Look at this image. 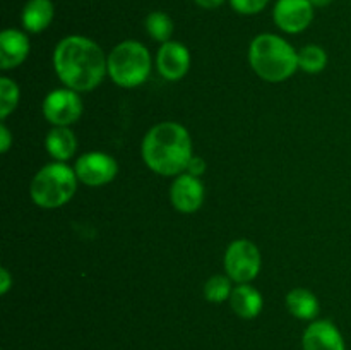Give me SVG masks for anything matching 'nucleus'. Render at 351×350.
Listing matches in <instances>:
<instances>
[{
  "instance_id": "nucleus-1",
  "label": "nucleus",
  "mask_w": 351,
  "mask_h": 350,
  "mask_svg": "<svg viewBox=\"0 0 351 350\" xmlns=\"http://www.w3.org/2000/svg\"><path fill=\"white\" fill-rule=\"evenodd\" d=\"M53 69L65 88L77 93L93 91L108 74V57L91 38L71 34L55 47Z\"/></svg>"
},
{
  "instance_id": "nucleus-2",
  "label": "nucleus",
  "mask_w": 351,
  "mask_h": 350,
  "mask_svg": "<svg viewBox=\"0 0 351 350\" xmlns=\"http://www.w3.org/2000/svg\"><path fill=\"white\" fill-rule=\"evenodd\" d=\"M141 154L151 172L163 177L184 174L192 160V137L182 124L160 122L151 127L143 139Z\"/></svg>"
},
{
  "instance_id": "nucleus-3",
  "label": "nucleus",
  "mask_w": 351,
  "mask_h": 350,
  "mask_svg": "<svg viewBox=\"0 0 351 350\" xmlns=\"http://www.w3.org/2000/svg\"><path fill=\"white\" fill-rule=\"evenodd\" d=\"M249 62L266 82H283L298 71V50L278 34L263 33L250 41Z\"/></svg>"
},
{
  "instance_id": "nucleus-4",
  "label": "nucleus",
  "mask_w": 351,
  "mask_h": 350,
  "mask_svg": "<svg viewBox=\"0 0 351 350\" xmlns=\"http://www.w3.org/2000/svg\"><path fill=\"white\" fill-rule=\"evenodd\" d=\"M77 184L74 168L62 161H51L34 174L29 196L34 205L43 209L62 208L74 198Z\"/></svg>"
},
{
  "instance_id": "nucleus-5",
  "label": "nucleus",
  "mask_w": 351,
  "mask_h": 350,
  "mask_svg": "<svg viewBox=\"0 0 351 350\" xmlns=\"http://www.w3.org/2000/svg\"><path fill=\"white\" fill-rule=\"evenodd\" d=\"M151 54L143 43L125 40L108 55V75L120 88H137L149 79Z\"/></svg>"
},
{
  "instance_id": "nucleus-6",
  "label": "nucleus",
  "mask_w": 351,
  "mask_h": 350,
  "mask_svg": "<svg viewBox=\"0 0 351 350\" xmlns=\"http://www.w3.org/2000/svg\"><path fill=\"white\" fill-rule=\"evenodd\" d=\"M263 266L261 250L252 240L237 239L226 247L225 271L235 283H250Z\"/></svg>"
},
{
  "instance_id": "nucleus-7",
  "label": "nucleus",
  "mask_w": 351,
  "mask_h": 350,
  "mask_svg": "<svg viewBox=\"0 0 351 350\" xmlns=\"http://www.w3.org/2000/svg\"><path fill=\"white\" fill-rule=\"evenodd\" d=\"M41 110L53 127H69L81 119L84 106L79 93L64 86L45 96Z\"/></svg>"
},
{
  "instance_id": "nucleus-8",
  "label": "nucleus",
  "mask_w": 351,
  "mask_h": 350,
  "mask_svg": "<svg viewBox=\"0 0 351 350\" xmlns=\"http://www.w3.org/2000/svg\"><path fill=\"white\" fill-rule=\"evenodd\" d=\"M74 170L81 184L88 187H101L117 177L119 163L110 154L101 153V151H89L77 158Z\"/></svg>"
},
{
  "instance_id": "nucleus-9",
  "label": "nucleus",
  "mask_w": 351,
  "mask_h": 350,
  "mask_svg": "<svg viewBox=\"0 0 351 350\" xmlns=\"http://www.w3.org/2000/svg\"><path fill=\"white\" fill-rule=\"evenodd\" d=\"M311 0H278L273 9V19L281 31L298 34L311 26L314 19Z\"/></svg>"
},
{
  "instance_id": "nucleus-10",
  "label": "nucleus",
  "mask_w": 351,
  "mask_h": 350,
  "mask_svg": "<svg viewBox=\"0 0 351 350\" xmlns=\"http://www.w3.org/2000/svg\"><path fill=\"white\" fill-rule=\"evenodd\" d=\"M206 189L201 178L194 177V175L184 174L177 175L170 187V201L177 211L191 215L201 209L202 202H204Z\"/></svg>"
},
{
  "instance_id": "nucleus-11",
  "label": "nucleus",
  "mask_w": 351,
  "mask_h": 350,
  "mask_svg": "<svg viewBox=\"0 0 351 350\" xmlns=\"http://www.w3.org/2000/svg\"><path fill=\"white\" fill-rule=\"evenodd\" d=\"M156 67L167 81H180L191 69V51L180 41L161 43L156 55Z\"/></svg>"
},
{
  "instance_id": "nucleus-12",
  "label": "nucleus",
  "mask_w": 351,
  "mask_h": 350,
  "mask_svg": "<svg viewBox=\"0 0 351 350\" xmlns=\"http://www.w3.org/2000/svg\"><path fill=\"white\" fill-rule=\"evenodd\" d=\"M302 345L304 350H346L343 335L328 319L312 321L305 329Z\"/></svg>"
},
{
  "instance_id": "nucleus-13",
  "label": "nucleus",
  "mask_w": 351,
  "mask_h": 350,
  "mask_svg": "<svg viewBox=\"0 0 351 350\" xmlns=\"http://www.w3.org/2000/svg\"><path fill=\"white\" fill-rule=\"evenodd\" d=\"M29 38L24 31L7 27L0 33V69L10 71L23 64L29 55Z\"/></svg>"
},
{
  "instance_id": "nucleus-14",
  "label": "nucleus",
  "mask_w": 351,
  "mask_h": 350,
  "mask_svg": "<svg viewBox=\"0 0 351 350\" xmlns=\"http://www.w3.org/2000/svg\"><path fill=\"white\" fill-rule=\"evenodd\" d=\"M230 305L233 312L242 319H254L263 311V295L257 288L249 283H240L233 287L232 295H230Z\"/></svg>"
},
{
  "instance_id": "nucleus-15",
  "label": "nucleus",
  "mask_w": 351,
  "mask_h": 350,
  "mask_svg": "<svg viewBox=\"0 0 351 350\" xmlns=\"http://www.w3.org/2000/svg\"><path fill=\"white\" fill-rule=\"evenodd\" d=\"M55 17V5L51 0H27L21 12V23L27 33L38 34L47 30Z\"/></svg>"
},
{
  "instance_id": "nucleus-16",
  "label": "nucleus",
  "mask_w": 351,
  "mask_h": 350,
  "mask_svg": "<svg viewBox=\"0 0 351 350\" xmlns=\"http://www.w3.org/2000/svg\"><path fill=\"white\" fill-rule=\"evenodd\" d=\"M45 148L51 160L65 163L74 156L75 150H77V139L69 127H53L48 130Z\"/></svg>"
},
{
  "instance_id": "nucleus-17",
  "label": "nucleus",
  "mask_w": 351,
  "mask_h": 350,
  "mask_svg": "<svg viewBox=\"0 0 351 350\" xmlns=\"http://www.w3.org/2000/svg\"><path fill=\"white\" fill-rule=\"evenodd\" d=\"M287 307L295 318L311 321V319L317 318L321 305H319V299L315 297V294H312L307 288L298 287L288 292Z\"/></svg>"
},
{
  "instance_id": "nucleus-18",
  "label": "nucleus",
  "mask_w": 351,
  "mask_h": 350,
  "mask_svg": "<svg viewBox=\"0 0 351 350\" xmlns=\"http://www.w3.org/2000/svg\"><path fill=\"white\" fill-rule=\"evenodd\" d=\"M328 65V54L319 45H305L298 50V69L307 74H319Z\"/></svg>"
},
{
  "instance_id": "nucleus-19",
  "label": "nucleus",
  "mask_w": 351,
  "mask_h": 350,
  "mask_svg": "<svg viewBox=\"0 0 351 350\" xmlns=\"http://www.w3.org/2000/svg\"><path fill=\"white\" fill-rule=\"evenodd\" d=\"M144 26H146L147 34L153 40L160 41V43L170 41L175 30L171 17L167 12H161V10H154V12L147 14L146 21H144Z\"/></svg>"
},
{
  "instance_id": "nucleus-20",
  "label": "nucleus",
  "mask_w": 351,
  "mask_h": 350,
  "mask_svg": "<svg viewBox=\"0 0 351 350\" xmlns=\"http://www.w3.org/2000/svg\"><path fill=\"white\" fill-rule=\"evenodd\" d=\"M233 280L228 275H215L209 278L204 285V297L209 302L221 304V302L230 301V295L233 292Z\"/></svg>"
},
{
  "instance_id": "nucleus-21",
  "label": "nucleus",
  "mask_w": 351,
  "mask_h": 350,
  "mask_svg": "<svg viewBox=\"0 0 351 350\" xmlns=\"http://www.w3.org/2000/svg\"><path fill=\"white\" fill-rule=\"evenodd\" d=\"M19 96V86L12 79L7 75L0 78V119L5 120L17 108Z\"/></svg>"
},
{
  "instance_id": "nucleus-22",
  "label": "nucleus",
  "mask_w": 351,
  "mask_h": 350,
  "mask_svg": "<svg viewBox=\"0 0 351 350\" xmlns=\"http://www.w3.org/2000/svg\"><path fill=\"white\" fill-rule=\"evenodd\" d=\"M267 3L269 0H230L232 9L242 16H254V14L263 12Z\"/></svg>"
},
{
  "instance_id": "nucleus-23",
  "label": "nucleus",
  "mask_w": 351,
  "mask_h": 350,
  "mask_svg": "<svg viewBox=\"0 0 351 350\" xmlns=\"http://www.w3.org/2000/svg\"><path fill=\"white\" fill-rule=\"evenodd\" d=\"M187 174L194 175V177H201L202 174L206 172V161L202 160L201 156H192V160L189 161V167H187Z\"/></svg>"
},
{
  "instance_id": "nucleus-24",
  "label": "nucleus",
  "mask_w": 351,
  "mask_h": 350,
  "mask_svg": "<svg viewBox=\"0 0 351 350\" xmlns=\"http://www.w3.org/2000/svg\"><path fill=\"white\" fill-rule=\"evenodd\" d=\"M10 144H12V134H10L9 127L5 124H0V151L7 153L10 150Z\"/></svg>"
},
{
  "instance_id": "nucleus-25",
  "label": "nucleus",
  "mask_w": 351,
  "mask_h": 350,
  "mask_svg": "<svg viewBox=\"0 0 351 350\" xmlns=\"http://www.w3.org/2000/svg\"><path fill=\"white\" fill-rule=\"evenodd\" d=\"M12 287V277L7 268H0V294L5 295Z\"/></svg>"
},
{
  "instance_id": "nucleus-26",
  "label": "nucleus",
  "mask_w": 351,
  "mask_h": 350,
  "mask_svg": "<svg viewBox=\"0 0 351 350\" xmlns=\"http://www.w3.org/2000/svg\"><path fill=\"white\" fill-rule=\"evenodd\" d=\"M194 2L197 3L199 7H202V9L213 10V9H218V7H221L223 3H225V0H194Z\"/></svg>"
},
{
  "instance_id": "nucleus-27",
  "label": "nucleus",
  "mask_w": 351,
  "mask_h": 350,
  "mask_svg": "<svg viewBox=\"0 0 351 350\" xmlns=\"http://www.w3.org/2000/svg\"><path fill=\"white\" fill-rule=\"evenodd\" d=\"M314 7H328L332 0H311Z\"/></svg>"
}]
</instances>
